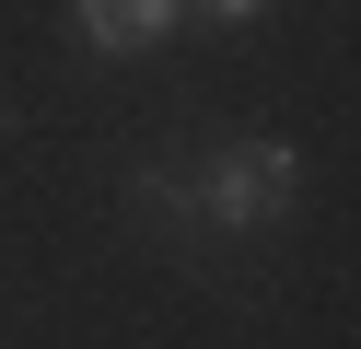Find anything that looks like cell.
<instances>
[{"label":"cell","mask_w":361,"mask_h":349,"mask_svg":"<svg viewBox=\"0 0 361 349\" xmlns=\"http://www.w3.org/2000/svg\"><path fill=\"white\" fill-rule=\"evenodd\" d=\"M210 221H233V233H268V221H291V198H303V163H291V140H245V152H221L210 163Z\"/></svg>","instance_id":"6da1fadb"},{"label":"cell","mask_w":361,"mask_h":349,"mask_svg":"<svg viewBox=\"0 0 361 349\" xmlns=\"http://www.w3.org/2000/svg\"><path fill=\"white\" fill-rule=\"evenodd\" d=\"M175 12H187V0H71L82 47H105V59H140V47H164V35H175Z\"/></svg>","instance_id":"7a4b0ae2"},{"label":"cell","mask_w":361,"mask_h":349,"mask_svg":"<svg viewBox=\"0 0 361 349\" xmlns=\"http://www.w3.org/2000/svg\"><path fill=\"white\" fill-rule=\"evenodd\" d=\"M198 12H210V23H257L268 0H198Z\"/></svg>","instance_id":"3957f363"}]
</instances>
